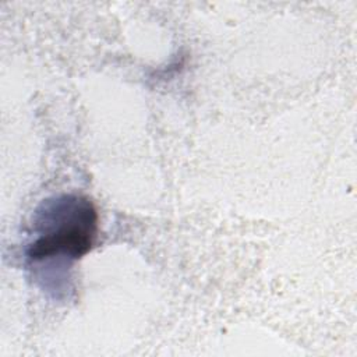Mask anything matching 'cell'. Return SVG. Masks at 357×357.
<instances>
[{
	"mask_svg": "<svg viewBox=\"0 0 357 357\" xmlns=\"http://www.w3.org/2000/svg\"><path fill=\"white\" fill-rule=\"evenodd\" d=\"M33 223L36 237L26 248L31 262L53 258L74 261L92 248L98 213L88 198L63 195L43 202L36 211Z\"/></svg>",
	"mask_w": 357,
	"mask_h": 357,
	"instance_id": "6da1fadb",
	"label": "cell"
}]
</instances>
